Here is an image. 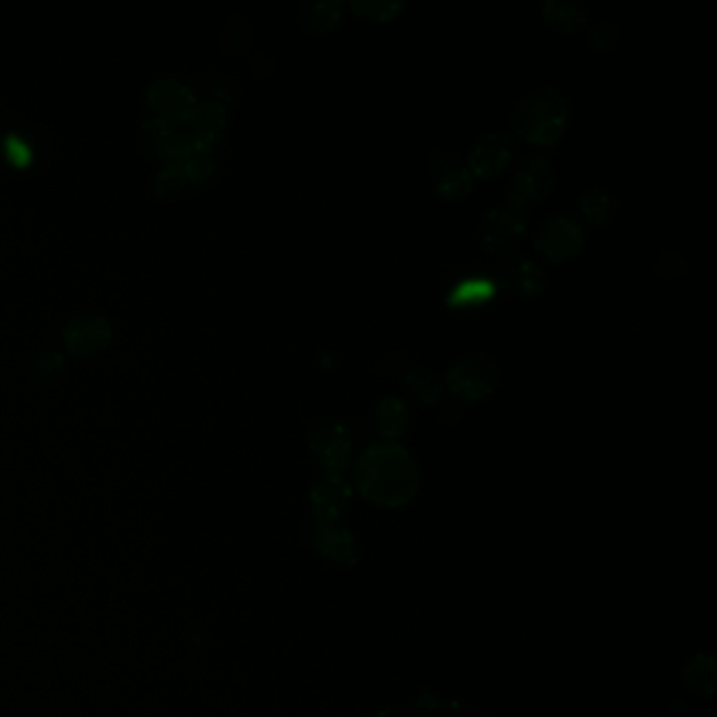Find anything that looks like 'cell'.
<instances>
[{
  "instance_id": "ba28073f",
  "label": "cell",
  "mask_w": 717,
  "mask_h": 717,
  "mask_svg": "<svg viewBox=\"0 0 717 717\" xmlns=\"http://www.w3.org/2000/svg\"><path fill=\"white\" fill-rule=\"evenodd\" d=\"M553 188V170L543 156H528L518 167L509 188L507 200L527 209L530 205H539L550 196Z\"/></svg>"
},
{
  "instance_id": "5bb4252c",
  "label": "cell",
  "mask_w": 717,
  "mask_h": 717,
  "mask_svg": "<svg viewBox=\"0 0 717 717\" xmlns=\"http://www.w3.org/2000/svg\"><path fill=\"white\" fill-rule=\"evenodd\" d=\"M196 103L198 99L194 91L173 78L156 80L145 93V106L152 110L156 120L184 119L196 108Z\"/></svg>"
},
{
  "instance_id": "6da1fadb",
  "label": "cell",
  "mask_w": 717,
  "mask_h": 717,
  "mask_svg": "<svg viewBox=\"0 0 717 717\" xmlns=\"http://www.w3.org/2000/svg\"><path fill=\"white\" fill-rule=\"evenodd\" d=\"M225 106L211 99L196 103V108L184 119L147 120L142 126V135L150 152L173 165L198 152H211L225 131Z\"/></svg>"
},
{
  "instance_id": "3957f363",
  "label": "cell",
  "mask_w": 717,
  "mask_h": 717,
  "mask_svg": "<svg viewBox=\"0 0 717 717\" xmlns=\"http://www.w3.org/2000/svg\"><path fill=\"white\" fill-rule=\"evenodd\" d=\"M571 120V103L555 89H537L518 101L511 122L520 137L534 145H553L562 140Z\"/></svg>"
},
{
  "instance_id": "9a60e30c",
  "label": "cell",
  "mask_w": 717,
  "mask_h": 717,
  "mask_svg": "<svg viewBox=\"0 0 717 717\" xmlns=\"http://www.w3.org/2000/svg\"><path fill=\"white\" fill-rule=\"evenodd\" d=\"M343 11H345V2L341 0L306 2L299 11V22L313 36H324L341 22Z\"/></svg>"
},
{
  "instance_id": "484cf974",
  "label": "cell",
  "mask_w": 717,
  "mask_h": 717,
  "mask_svg": "<svg viewBox=\"0 0 717 717\" xmlns=\"http://www.w3.org/2000/svg\"><path fill=\"white\" fill-rule=\"evenodd\" d=\"M490 295V285L486 283H472V285H463L456 288L451 295V301L454 306L459 304H476V301H484Z\"/></svg>"
},
{
  "instance_id": "2e32d148",
  "label": "cell",
  "mask_w": 717,
  "mask_h": 717,
  "mask_svg": "<svg viewBox=\"0 0 717 717\" xmlns=\"http://www.w3.org/2000/svg\"><path fill=\"white\" fill-rule=\"evenodd\" d=\"M375 421L377 431L387 440L402 438L410 426L407 402L398 396H385L375 408Z\"/></svg>"
},
{
  "instance_id": "ac0fdd59",
  "label": "cell",
  "mask_w": 717,
  "mask_h": 717,
  "mask_svg": "<svg viewBox=\"0 0 717 717\" xmlns=\"http://www.w3.org/2000/svg\"><path fill=\"white\" fill-rule=\"evenodd\" d=\"M543 18L553 27L573 34L585 25L587 9L574 0H545Z\"/></svg>"
},
{
  "instance_id": "f1b7e54d",
  "label": "cell",
  "mask_w": 717,
  "mask_h": 717,
  "mask_svg": "<svg viewBox=\"0 0 717 717\" xmlns=\"http://www.w3.org/2000/svg\"><path fill=\"white\" fill-rule=\"evenodd\" d=\"M688 717H714V716H712V714H693V716H688Z\"/></svg>"
},
{
  "instance_id": "83f0119b",
  "label": "cell",
  "mask_w": 717,
  "mask_h": 717,
  "mask_svg": "<svg viewBox=\"0 0 717 717\" xmlns=\"http://www.w3.org/2000/svg\"><path fill=\"white\" fill-rule=\"evenodd\" d=\"M62 366H64V360L57 352H43L36 360V375L41 379H47V377H53L57 371H62Z\"/></svg>"
},
{
  "instance_id": "8fae6325",
  "label": "cell",
  "mask_w": 717,
  "mask_h": 717,
  "mask_svg": "<svg viewBox=\"0 0 717 717\" xmlns=\"http://www.w3.org/2000/svg\"><path fill=\"white\" fill-rule=\"evenodd\" d=\"M311 545L324 560L337 566H356L360 560V545L350 528L339 522H313Z\"/></svg>"
},
{
  "instance_id": "ffe728a7",
  "label": "cell",
  "mask_w": 717,
  "mask_h": 717,
  "mask_svg": "<svg viewBox=\"0 0 717 717\" xmlns=\"http://www.w3.org/2000/svg\"><path fill=\"white\" fill-rule=\"evenodd\" d=\"M682 680L694 693H714V682H716V661H714V657L712 654L694 657L693 661L682 671Z\"/></svg>"
},
{
  "instance_id": "277c9868",
  "label": "cell",
  "mask_w": 717,
  "mask_h": 717,
  "mask_svg": "<svg viewBox=\"0 0 717 717\" xmlns=\"http://www.w3.org/2000/svg\"><path fill=\"white\" fill-rule=\"evenodd\" d=\"M497 364L484 354H465L446 373L451 394L461 405H474L486 398L497 387Z\"/></svg>"
},
{
  "instance_id": "d6986e66",
  "label": "cell",
  "mask_w": 717,
  "mask_h": 717,
  "mask_svg": "<svg viewBox=\"0 0 717 717\" xmlns=\"http://www.w3.org/2000/svg\"><path fill=\"white\" fill-rule=\"evenodd\" d=\"M578 209H581V216L585 217L592 225H602L617 213L619 198L604 188H594V190L583 194Z\"/></svg>"
},
{
  "instance_id": "9c48e42d",
  "label": "cell",
  "mask_w": 717,
  "mask_h": 717,
  "mask_svg": "<svg viewBox=\"0 0 717 717\" xmlns=\"http://www.w3.org/2000/svg\"><path fill=\"white\" fill-rule=\"evenodd\" d=\"M514 154H516V142L511 140V135L503 131L488 133L472 147L467 158V170L476 179H495L509 167Z\"/></svg>"
},
{
  "instance_id": "8992f818",
  "label": "cell",
  "mask_w": 717,
  "mask_h": 717,
  "mask_svg": "<svg viewBox=\"0 0 717 717\" xmlns=\"http://www.w3.org/2000/svg\"><path fill=\"white\" fill-rule=\"evenodd\" d=\"M585 244L583 225L573 217L555 216L545 219L534 236V249L551 262L562 264L581 253Z\"/></svg>"
},
{
  "instance_id": "7c38bea8",
  "label": "cell",
  "mask_w": 717,
  "mask_h": 717,
  "mask_svg": "<svg viewBox=\"0 0 717 717\" xmlns=\"http://www.w3.org/2000/svg\"><path fill=\"white\" fill-rule=\"evenodd\" d=\"M352 501V486L343 474L329 472L310 488V503L318 522H337Z\"/></svg>"
},
{
  "instance_id": "4fadbf2b",
  "label": "cell",
  "mask_w": 717,
  "mask_h": 717,
  "mask_svg": "<svg viewBox=\"0 0 717 717\" xmlns=\"http://www.w3.org/2000/svg\"><path fill=\"white\" fill-rule=\"evenodd\" d=\"M430 167L435 194L446 202H459L472 194L474 177L451 152L435 150L431 154Z\"/></svg>"
},
{
  "instance_id": "44dd1931",
  "label": "cell",
  "mask_w": 717,
  "mask_h": 717,
  "mask_svg": "<svg viewBox=\"0 0 717 717\" xmlns=\"http://www.w3.org/2000/svg\"><path fill=\"white\" fill-rule=\"evenodd\" d=\"M350 9L358 15V18H364V20H371V22H391L396 20L405 9H407V2L405 0H354L350 2Z\"/></svg>"
},
{
  "instance_id": "4316f807",
  "label": "cell",
  "mask_w": 717,
  "mask_h": 717,
  "mask_svg": "<svg viewBox=\"0 0 717 717\" xmlns=\"http://www.w3.org/2000/svg\"><path fill=\"white\" fill-rule=\"evenodd\" d=\"M617 38H619V27L608 24L596 25V27L592 30V34H589L592 47L596 48V51H602V53H606V51H610V48L615 47Z\"/></svg>"
},
{
  "instance_id": "603a6c76",
  "label": "cell",
  "mask_w": 717,
  "mask_h": 717,
  "mask_svg": "<svg viewBox=\"0 0 717 717\" xmlns=\"http://www.w3.org/2000/svg\"><path fill=\"white\" fill-rule=\"evenodd\" d=\"M190 184L188 175L184 173V168L179 165H168L158 177H156V194L163 200H173L177 198L181 191L186 190V186Z\"/></svg>"
},
{
  "instance_id": "cb8c5ba5",
  "label": "cell",
  "mask_w": 717,
  "mask_h": 717,
  "mask_svg": "<svg viewBox=\"0 0 717 717\" xmlns=\"http://www.w3.org/2000/svg\"><path fill=\"white\" fill-rule=\"evenodd\" d=\"M249 41H251V25L240 18L232 20L223 32V47L228 48V53H242L249 47Z\"/></svg>"
},
{
  "instance_id": "5b68a950",
  "label": "cell",
  "mask_w": 717,
  "mask_h": 717,
  "mask_svg": "<svg viewBox=\"0 0 717 717\" xmlns=\"http://www.w3.org/2000/svg\"><path fill=\"white\" fill-rule=\"evenodd\" d=\"M527 209L505 200L490 209L482 221V244L488 253L501 255L516 249L527 236Z\"/></svg>"
},
{
  "instance_id": "52a82bcc",
  "label": "cell",
  "mask_w": 717,
  "mask_h": 717,
  "mask_svg": "<svg viewBox=\"0 0 717 717\" xmlns=\"http://www.w3.org/2000/svg\"><path fill=\"white\" fill-rule=\"evenodd\" d=\"M310 451L322 467L341 474L352 459V433L337 419H322L311 428Z\"/></svg>"
},
{
  "instance_id": "d4e9b609",
  "label": "cell",
  "mask_w": 717,
  "mask_h": 717,
  "mask_svg": "<svg viewBox=\"0 0 717 717\" xmlns=\"http://www.w3.org/2000/svg\"><path fill=\"white\" fill-rule=\"evenodd\" d=\"M4 156L13 167L18 168L30 167V163H32V150L18 135H9L4 140Z\"/></svg>"
},
{
  "instance_id": "7a4b0ae2",
  "label": "cell",
  "mask_w": 717,
  "mask_h": 717,
  "mask_svg": "<svg viewBox=\"0 0 717 717\" xmlns=\"http://www.w3.org/2000/svg\"><path fill=\"white\" fill-rule=\"evenodd\" d=\"M356 484L368 501L402 507L415 499L421 474L417 461L398 444H373L360 454Z\"/></svg>"
},
{
  "instance_id": "30bf717a",
  "label": "cell",
  "mask_w": 717,
  "mask_h": 717,
  "mask_svg": "<svg viewBox=\"0 0 717 717\" xmlns=\"http://www.w3.org/2000/svg\"><path fill=\"white\" fill-rule=\"evenodd\" d=\"M112 327L101 316H78L64 329V341L68 352L76 358H91L108 350L112 343Z\"/></svg>"
},
{
  "instance_id": "e0dca14e",
  "label": "cell",
  "mask_w": 717,
  "mask_h": 717,
  "mask_svg": "<svg viewBox=\"0 0 717 717\" xmlns=\"http://www.w3.org/2000/svg\"><path fill=\"white\" fill-rule=\"evenodd\" d=\"M505 285L522 297H539L545 290V274L530 260H516L505 272Z\"/></svg>"
},
{
  "instance_id": "7402d4cb",
  "label": "cell",
  "mask_w": 717,
  "mask_h": 717,
  "mask_svg": "<svg viewBox=\"0 0 717 717\" xmlns=\"http://www.w3.org/2000/svg\"><path fill=\"white\" fill-rule=\"evenodd\" d=\"M405 383L408 391L423 405H435L442 398V385L428 368H417L408 373Z\"/></svg>"
}]
</instances>
